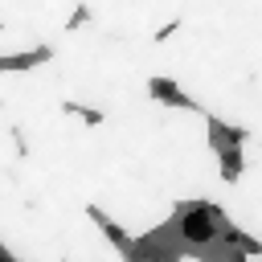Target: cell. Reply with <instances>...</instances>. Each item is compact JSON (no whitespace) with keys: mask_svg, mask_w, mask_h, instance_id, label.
<instances>
[{"mask_svg":"<svg viewBox=\"0 0 262 262\" xmlns=\"http://www.w3.org/2000/svg\"><path fill=\"white\" fill-rule=\"evenodd\" d=\"M217 229H213V209L209 205H196V209H184V237L188 242H209Z\"/></svg>","mask_w":262,"mask_h":262,"instance_id":"6da1fadb","label":"cell"}]
</instances>
